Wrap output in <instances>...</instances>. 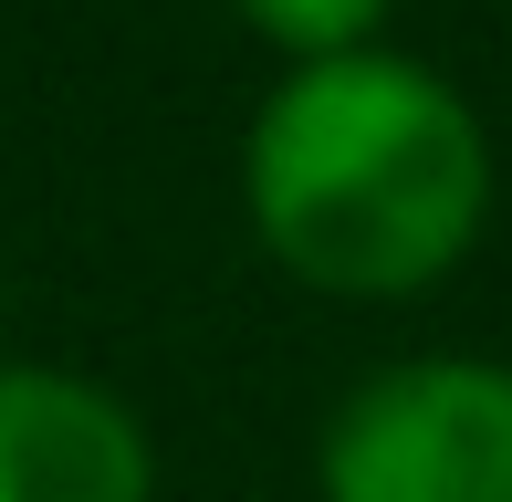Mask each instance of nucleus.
<instances>
[{
  "instance_id": "nucleus-2",
  "label": "nucleus",
  "mask_w": 512,
  "mask_h": 502,
  "mask_svg": "<svg viewBox=\"0 0 512 502\" xmlns=\"http://www.w3.org/2000/svg\"><path fill=\"white\" fill-rule=\"evenodd\" d=\"M324 502H512V367L408 356L345 387L314 450Z\"/></svg>"
},
{
  "instance_id": "nucleus-3",
  "label": "nucleus",
  "mask_w": 512,
  "mask_h": 502,
  "mask_svg": "<svg viewBox=\"0 0 512 502\" xmlns=\"http://www.w3.org/2000/svg\"><path fill=\"white\" fill-rule=\"evenodd\" d=\"M0 502H157V450L115 387L0 367Z\"/></svg>"
},
{
  "instance_id": "nucleus-4",
  "label": "nucleus",
  "mask_w": 512,
  "mask_h": 502,
  "mask_svg": "<svg viewBox=\"0 0 512 502\" xmlns=\"http://www.w3.org/2000/svg\"><path fill=\"white\" fill-rule=\"evenodd\" d=\"M241 21L262 42H283L293 63H335V53H366L387 21V0H241Z\"/></svg>"
},
{
  "instance_id": "nucleus-1",
  "label": "nucleus",
  "mask_w": 512,
  "mask_h": 502,
  "mask_svg": "<svg viewBox=\"0 0 512 502\" xmlns=\"http://www.w3.org/2000/svg\"><path fill=\"white\" fill-rule=\"evenodd\" d=\"M251 231L314 293H418L492 210V136L408 53L293 63L241 147Z\"/></svg>"
}]
</instances>
